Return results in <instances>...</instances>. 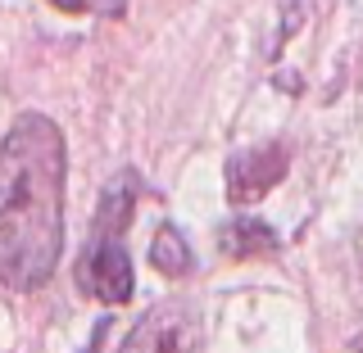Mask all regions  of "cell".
I'll return each instance as SVG.
<instances>
[{
  "instance_id": "cell-4",
  "label": "cell",
  "mask_w": 363,
  "mask_h": 353,
  "mask_svg": "<svg viewBox=\"0 0 363 353\" xmlns=\"http://www.w3.org/2000/svg\"><path fill=\"white\" fill-rule=\"evenodd\" d=\"M281 177H286V150L277 141L241 150L227 163V199L232 204H259Z\"/></svg>"
},
{
  "instance_id": "cell-2",
  "label": "cell",
  "mask_w": 363,
  "mask_h": 353,
  "mask_svg": "<svg viewBox=\"0 0 363 353\" xmlns=\"http://www.w3.org/2000/svg\"><path fill=\"white\" fill-rule=\"evenodd\" d=\"M132 204H136V181L132 173H123L113 181V190L100 199V218L91 226V241L82 249V277L86 294H96L100 303H128L132 299V258L123 249V231L132 222Z\"/></svg>"
},
{
  "instance_id": "cell-3",
  "label": "cell",
  "mask_w": 363,
  "mask_h": 353,
  "mask_svg": "<svg viewBox=\"0 0 363 353\" xmlns=\"http://www.w3.org/2000/svg\"><path fill=\"white\" fill-rule=\"evenodd\" d=\"M118 353H200V317L186 299H159L128 331Z\"/></svg>"
},
{
  "instance_id": "cell-1",
  "label": "cell",
  "mask_w": 363,
  "mask_h": 353,
  "mask_svg": "<svg viewBox=\"0 0 363 353\" xmlns=\"http://www.w3.org/2000/svg\"><path fill=\"white\" fill-rule=\"evenodd\" d=\"M68 150L45 113H18L0 141V281L41 290L64 254Z\"/></svg>"
},
{
  "instance_id": "cell-6",
  "label": "cell",
  "mask_w": 363,
  "mask_h": 353,
  "mask_svg": "<svg viewBox=\"0 0 363 353\" xmlns=\"http://www.w3.org/2000/svg\"><path fill=\"white\" fill-rule=\"evenodd\" d=\"M150 263L164 272V277H186L191 272V249H186V236H182L177 226H159L155 231Z\"/></svg>"
},
{
  "instance_id": "cell-7",
  "label": "cell",
  "mask_w": 363,
  "mask_h": 353,
  "mask_svg": "<svg viewBox=\"0 0 363 353\" xmlns=\"http://www.w3.org/2000/svg\"><path fill=\"white\" fill-rule=\"evenodd\" d=\"M50 5L68 9V14H118L123 0H50Z\"/></svg>"
},
{
  "instance_id": "cell-5",
  "label": "cell",
  "mask_w": 363,
  "mask_h": 353,
  "mask_svg": "<svg viewBox=\"0 0 363 353\" xmlns=\"http://www.w3.org/2000/svg\"><path fill=\"white\" fill-rule=\"evenodd\" d=\"M223 249H227V254H236V258H245V254H272V249H277V236H272L259 218H236V222L223 226Z\"/></svg>"
}]
</instances>
